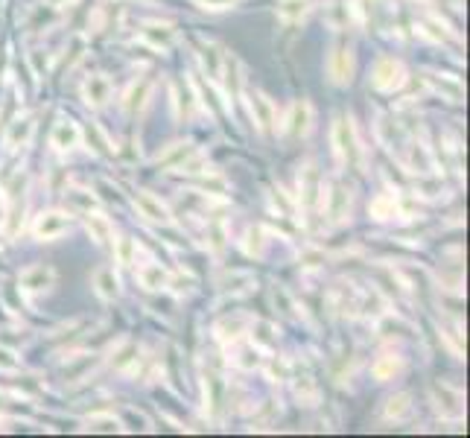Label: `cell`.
<instances>
[{"label": "cell", "mask_w": 470, "mask_h": 438, "mask_svg": "<svg viewBox=\"0 0 470 438\" xmlns=\"http://www.w3.org/2000/svg\"><path fill=\"white\" fill-rule=\"evenodd\" d=\"M15 368H18V360H15V353H9V351L0 348V371H15Z\"/></svg>", "instance_id": "d6a6232c"}, {"label": "cell", "mask_w": 470, "mask_h": 438, "mask_svg": "<svg viewBox=\"0 0 470 438\" xmlns=\"http://www.w3.org/2000/svg\"><path fill=\"white\" fill-rule=\"evenodd\" d=\"M149 91H152V82H149V79H140V82H132V85H128V91H126V96H123V108L128 111V115H138V111H140L143 105H147Z\"/></svg>", "instance_id": "7c38bea8"}, {"label": "cell", "mask_w": 470, "mask_h": 438, "mask_svg": "<svg viewBox=\"0 0 470 438\" xmlns=\"http://www.w3.org/2000/svg\"><path fill=\"white\" fill-rule=\"evenodd\" d=\"M371 217L374 219H395L400 214V199L392 196V193H380V196L371 202Z\"/></svg>", "instance_id": "4fadbf2b"}, {"label": "cell", "mask_w": 470, "mask_h": 438, "mask_svg": "<svg viewBox=\"0 0 470 438\" xmlns=\"http://www.w3.org/2000/svg\"><path fill=\"white\" fill-rule=\"evenodd\" d=\"M307 9H310V0H281L278 3L281 21H301Z\"/></svg>", "instance_id": "ffe728a7"}, {"label": "cell", "mask_w": 470, "mask_h": 438, "mask_svg": "<svg viewBox=\"0 0 470 438\" xmlns=\"http://www.w3.org/2000/svg\"><path fill=\"white\" fill-rule=\"evenodd\" d=\"M56 281V272L50 266H32L21 275V289L24 292H44V289H50Z\"/></svg>", "instance_id": "52a82bcc"}, {"label": "cell", "mask_w": 470, "mask_h": 438, "mask_svg": "<svg viewBox=\"0 0 470 438\" xmlns=\"http://www.w3.org/2000/svg\"><path fill=\"white\" fill-rule=\"evenodd\" d=\"M251 115H254V123L260 126V132H269V126H272V105H269V100L260 91L251 94Z\"/></svg>", "instance_id": "e0dca14e"}, {"label": "cell", "mask_w": 470, "mask_h": 438, "mask_svg": "<svg viewBox=\"0 0 470 438\" xmlns=\"http://www.w3.org/2000/svg\"><path fill=\"white\" fill-rule=\"evenodd\" d=\"M403 82H406V68L397 61V59H380L374 64V73H371V85L377 91L388 94V91H397Z\"/></svg>", "instance_id": "7a4b0ae2"}, {"label": "cell", "mask_w": 470, "mask_h": 438, "mask_svg": "<svg viewBox=\"0 0 470 438\" xmlns=\"http://www.w3.org/2000/svg\"><path fill=\"white\" fill-rule=\"evenodd\" d=\"M333 143H336V155L342 164H356L360 161V140H356V129L351 120L339 117L333 126Z\"/></svg>", "instance_id": "6da1fadb"}, {"label": "cell", "mask_w": 470, "mask_h": 438, "mask_svg": "<svg viewBox=\"0 0 470 438\" xmlns=\"http://www.w3.org/2000/svg\"><path fill=\"white\" fill-rule=\"evenodd\" d=\"M88 424H91V430H100V432H115V430H120V421H117L115 415H105V418L94 415Z\"/></svg>", "instance_id": "f1b7e54d"}, {"label": "cell", "mask_w": 470, "mask_h": 438, "mask_svg": "<svg viewBox=\"0 0 470 438\" xmlns=\"http://www.w3.org/2000/svg\"><path fill=\"white\" fill-rule=\"evenodd\" d=\"M117 261H120L123 266H128V263L135 261V240H128V237L117 240Z\"/></svg>", "instance_id": "f546056e"}, {"label": "cell", "mask_w": 470, "mask_h": 438, "mask_svg": "<svg viewBox=\"0 0 470 438\" xmlns=\"http://www.w3.org/2000/svg\"><path fill=\"white\" fill-rule=\"evenodd\" d=\"M64 202L71 205V210H85V214H91V207L96 205L94 196H91V193H85V190H68Z\"/></svg>", "instance_id": "d4e9b609"}, {"label": "cell", "mask_w": 470, "mask_h": 438, "mask_svg": "<svg viewBox=\"0 0 470 438\" xmlns=\"http://www.w3.org/2000/svg\"><path fill=\"white\" fill-rule=\"evenodd\" d=\"M82 96H85V105L88 108H103L108 103V96H111V82H108L105 76H91L88 82H85Z\"/></svg>", "instance_id": "30bf717a"}, {"label": "cell", "mask_w": 470, "mask_h": 438, "mask_svg": "<svg viewBox=\"0 0 470 438\" xmlns=\"http://www.w3.org/2000/svg\"><path fill=\"white\" fill-rule=\"evenodd\" d=\"M175 38H178V32H175L172 24H161V21H155V24H147V27L140 29V41H143V44H149L152 50H167V47L175 44Z\"/></svg>", "instance_id": "8992f818"}, {"label": "cell", "mask_w": 470, "mask_h": 438, "mask_svg": "<svg viewBox=\"0 0 470 438\" xmlns=\"http://www.w3.org/2000/svg\"><path fill=\"white\" fill-rule=\"evenodd\" d=\"M32 129H36L32 117H18V120H12V123H9V132H6V143H9V146H21V143H27L29 135H32Z\"/></svg>", "instance_id": "ac0fdd59"}, {"label": "cell", "mask_w": 470, "mask_h": 438, "mask_svg": "<svg viewBox=\"0 0 470 438\" xmlns=\"http://www.w3.org/2000/svg\"><path fill=\"white\" fill-rule=\"evenodd\" d=\"M432 397L441 415H456V418L462 415V395L453 392L450 386H432Z\"/></svg>", "instance_id": "8fae6325"}, {"label": "cell", "mask_w": 470, "mask_h": 438, "mask_svg": "<svg viewBox=\"0 0 470 438\" xmlns=\"http://www.w3.org/2000/svg\"><path fill=\"white\" fill-rule=\"evenodd\" d=\"M210 246H214V251H222V249H225V231L219 228V225H214V228H210Z\"/></svg>", "instance_id": "1f68e13d"}, {"label": "cell", "mask_w": 470, "mask_h": 438, "mask_svg": "<svg viewBox=\"0 0 470 438\" xmlns=\"http://www.w3.org/2000/svg\"><path fill=\"white\" fill-rule=\"evenodd\" d=\"M138 278H140V284L147 286V289H164L167 284H170V275L161 269L158 263H147V266H140L138 269Z\"/></svg>", "instance_id": "9a60e30c"}, {"label": "cell", "mask_w": 470, "mask_h": 438, "mask_svg": "<svg viewBox=\"0 0 470 438\" xmlns=\"http://www.w3.org/2000/svg\"><path fill=\"white\" fill-rule=\"evenodd\" d=\"M79 138H82V132H79V126L73 120H59L50 140L59 152H71L73 146H79Z\"/></svg>", "instance_id": "ba28073f"}, {"label": "cell", "mask_w": 470, "mask_h": 438, "mask_svg": "<svg viewBox=\"0 0 470 438\" xmlns=\"http://www.w3.org/2000/svg\"><path fill=\"white\" fill-rule=\"evenodd\" d=\"M199 3L205 6V9H214V12H219V9H231L237 0H199Z\"/></svg>", "instance_id": "836d02e7"}, {"label": "cell", "mask_w": 470, "mask_h": 438, "mask_svg": "<svg viewBox=\"0 0 470 438\" xmlns=\"http://www.w3.org/2000/svg\"><path fill=\"white\" fill-rule=\"evenodd\" d=\"M88 231L94 234L96 242H108L111 237V222L103 214H88Z\"/></svg>", "instance_id": "cb8c5ba5"}, {"label": "cell", "mask_w": 470, "mask_h": 438, "mask_svg": "<svg viewBox=\"0 0 470 438\" xmlns=\"http://www.w3.org/2000/svg\"><path fill=\"white\" fill-rule=\"evenodd\" d=\"M263 246H266L263 228H249V234H246V251L254 254V257H260V254H263Z\"/></svg>", "instance_id": "4316f807"}, {"label": "cell", "mask_w": 470, "mask_h": 438, "mask_svg": "<svg viewBox=\"0 0 470 438\" xmlns=\"http://www.w3.org/2000/svg\"><path fill=\"white\" fill-rule=\"evenodd\" d=\"M111 365H115L117 371H128V368H138V345H123L117 353H115V360H111Z\"/></svg>", "instance_id": "7402d4cb"}, {"label": "cell", "mask_w": 470, "mask_h": 438, "mask_svg": "<svg viewBox=\"0 0 470 438\" xmlns=\"http://www.w3.org/2000/svg\"><path fill=\"white\" fill-rule=\"evenodd\" d=\"M409 412H412V397L406 392L388 397V403H385V418L388 421H403V418H409Z\"/></svg>", "instance_id": "d6986e66"}, {"label": "cell", "mask_w": 470, "mask_h": 438, "mask_svg": "<svg viewBox=\"0 0 470 438\" xmlns=\"http://www.w3.org/2000/svg\"><path fill=\"white\" fill-rule=\"evenodd\" d=\"M68 228H71V217H68V214H59V210H47V214H38L36 225H32V234H36V240L50 242V240L61 237Z\"/></svg>", "instance_id": "277c9868"}, {"label": "cell", "mask_w": 470, "mask_h": 438, "mask_svg": "<svg viewBox=\"0 0 470 438\" xmlns=\"http://www.w3.org/2000/svg\"><path fill=\"white\" fill-rule=\"evenodd\" d=\"M251 339H254V345L272 348V342H274V328H272V324H266V321H254Z\"/></svg>", "instance_id": "484cf974"}, {"label": "cell", "mask_w": 470, "mask_h": 438, "mask_svg": "<svg viewBox=\"0 0 470 438\" xmlns=\"http://www.w3.org/2000/svg\"><path fill=\"white\" fill-rule=\"evenodd\" d=\"M328 71H330V79L336 85H348L351 82V73H353V53L345 41H336L333 50L328 56Z\"/></svg>", "instance_id": "3957f363"}, {"label": "cell", "mask_w": 470, "mask_h": 438, "mask_svg": "<svg viewBox=\"0 0 470 438\" xmlns=\"http://www.w3.org/2000/svg\"><path fill=\"white\" fill-rule=\"evenodd\" d=\"M415 190L420 193V196L435 199V196L441 193V182H435V178H432V182H418V184H415Z\"/></svg>", "instance_id": "4dcf8cb0"}, {"label": "cell", "mask_w": 470, "mask_h": 438, "mask_svg": "<svg viewBox=\"0 0 470 438\" xmlns=\"http://www.w3.org/2000/svg\"><path fill=\"white\" fill-rule=\"evenodd\" d=\"M135 207L140 210V217H147V219H152V222H161V225L170 222V210L161 205V199H155L152 193H143V190H140L138 196H135Z\"/></svg>", "instance_id": "9c48e42d"}, {"label": "cell", "mask_w": 470, "mask_h": 438, "mask_svg": "<svg viewBox=\"0 0 470 438\" xmlns=\"http://www.w3.org/2000/svg\"><path fill=\"white\" fill-rule=\"evenodd\" d=\"M193 152H196V149H193L190 143H178L175 149H170L164 158L158 155V167H175V170H178V167H182V164H184V161H187Z\"/></svg>", "instance_id": "44dd1931"}, {"label": "cell", "mask_w": 470, "mask_h": 438, "mask_svg": "<svg viewBox=\"0 0 470 438\" xmlns=\"http://www.w3.org/2000/svg\"><path fill=\"white\" fill-rule=\"evenodd\" d=\"M313 126V108L310 103H293L289 105V115H286V123H284V132L293 135V138H304L307 132H310Z\"/></svg>", "instance_id": "5b68a950"}, {"label": "cell", "mask_w": 470, "mask_h": 438, "mask_svg": "<svg viewBox=\"0 0 470 438\" xmlns=\"http://www.w3.org/2000/svg\"><path fill=\"white\" fill-rule=\"evenodd\" d=\"M400 368H403V360H400L397 353H383L380 360L371 365V374L383 383V380H392L395 374H400Z\"/></svg>", "instance_id": "5bb4252c"}, {"label": "cell", "mask_w": 470, "mask_h": 438, "mask_svg": "<svg viewBox=\"0 0 470 438\" xmlns=\"http://www.w3.org/2000/svg\"><path fill=\"white\" fill-rule=\"evenodd\" d=\"M202 190H205V196L210 193V196H222L225 190H228V182H225L222 175H205L202 178Z\"/></svg>", "instance_id": "83f0119b"}, {"label": "cell", "mask_w": 470, "mask_h": 438, "mask_svg": "<svg viewBox=\"0 0 470 438\" xmlns=\"http://www.w3.org/2000/svg\"><path fill=\"white\" fill-rule=\"evenodd\" d=\"M242 324H246V319H225L216 324V333L222 342H237V339L242 336Z\"/></svg>", "instance_id": "603a6c76"}, {"label": "cell", "mask_w": 470, "mask_h": 438, "mask_svg": "<svg viewBox=\"0 0 470 438\" xmlns=\"http://www.w3.org/2000/svg\"><path fill=\"white\" fill-rule=\"evenodd\" d=\"M94 286H96V292H100L103 298H115L120 292V281H117L115 269H96L94 272Z\"/></svg>", "instance_id": "2e32d148"}]
</instances>
